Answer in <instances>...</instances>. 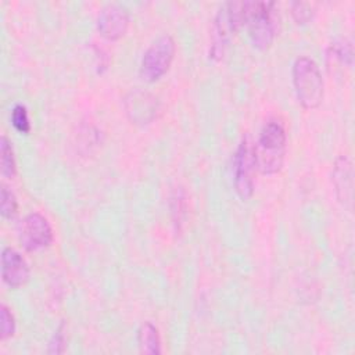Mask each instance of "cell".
Returning <instances> with one entry per match:
<instances>
[{
	"label": "cell",
	"instance_id": "1",
	"mask_svg": "<svg viewBox=\"0 0 355 355\" xmlns=\"http://www.w3.org/2000/svg\"><path fill=\"white\" fill-rule=\"evenodd\" d=\"M287 135L284 125L279 119H269L261 128L257 143L254 144V157L257 171L262 175L277 173L286 157Z\"/></svg>",
	"mask_w": 355,
	"mask_h": 355
},
{
	"label": "cell",
	"instance_id": "2",
	"mask_svg": "<svg viewBox=\"0 0 355 355\" xmlns=\"http://www.w3.org/2000/svg\"><path fill=\"white\" fill-rule=\"evenodd\" d=\"M273 1H243V25L254 47L268 49L276 35V12Z\"/></svg>",
	"mask_w": 355,
	"mask_h": 355
},
{
	"label": "cell",
	"instance_id": "3",
	"mask_svg": "<svg viewBox=\"0 0 355 355\" xmlns=\"http://www.w3.org/2000/svg\"><path fill=\"white\" fill-rule=\"evenodd\" d=\"M291 73L298 103L306 110L318 108L323 101L324 93L323 78L318 64L312 58L301 55L295 58Z\"/></svg>",
	"mask_w": 355,
	"mask_h": 355
},
{
	"label": "cell",
	"instance_id": "4",
	"mask_svg": "<svg viewBox=\"0 0 355 355\" xmlns=\"http://www.w3.org/2000/svg\"><path fill=\"white\" fill-rule=\"evenodd\" d=\"M241 4L243 1L223 3L215 14L208 51L212 61H220L225 57L236 31L243 25Z\"/></svg>",
	"mask_w": 355,
	"mask_h": 355
},
{
	"label": "cell",
	"instance_id": "5",
	"mask_svg": "<svg viewBox=\"0 0 355 355\" xmlns=\"http://www.w3.org/2000/svg\"><path fill=\"white\" fill-rule=\"evenodd\" d=\"M176 53V43L171 35H161L144 51L140 62V76L153 83L161 79L171 68Z\"/></svg>",
	"mask_w": 355,
	"mask_h": 355
},
{
	"label": "cell",
	"instance_id": "6",
	"mask_svg": "<svg viewBox=\"0 0 355 355\" xmlns=\"http://www.w3.org/2000/svg\"><path fill=\"white\" fill-rule=\"evenodd\" d=\"M257 171L254 143L250 135H244L233 158L234 190L241 200H248L254 193V173Z\"/></svg>",
	"mask_w": 355,
	"mask_h": 355
},
{
	"label": "cell",
	"instance_id": "7",
	"mask_svg": "<svg viewBox=\"0 0 355 355\" xmlns=\"http://www.w3.org/2000/svg\"><path fill=\"white\" fill-rule=\"evenodd\" d=\"M53 229L46 216L39 212L28 214L18 226V239L28 251L47 248L53 241Z\"/></svg>",
	"mask_w": 355,
	"mask_h": 355
},
{
	"label": "cell",
	"instance_id": "8",
	"mask_svg": "<svg viewBox=\"0 0 355 355\" xmlns=\"http://www.w3.org/2000/svg\"><path fill=\"white\" fill-rule=\"evenodd\" d=\"M98 33L107 40L121 39L129 26V11L122 4H107L98 14L96 22Z\"/></svg>",
	"mask_w": 355,
	"mask_h": 355
},
{
	"label": "cell",
	"instance_id": "9",
	"mask_svg": "<svg viewBox=\"0 0 355 355\" xmlns=\"http://www.w3.org/2000/svg\"><path fill=\"white\" fill-rule=\"evenodd\" d=\"M29 266L25 258L14 248L4 247L1 251V277L11 287L18 288L29 280Z\"/></svg>",
	"mask_w": 355,
	"mask_h": 355
},
{
	"label": "cell",
	"instance_id": "10",
	"mask_svg": "<svg viewBox=\"0 0 355 355\" xmlns=\"http://www.w3.org/2000/svg\"><path fill=\"white\" fill-rule=\"evenodd\" d=\"M331 180L334 184L337 200L344 207L351 208L354 191V168L351 159L347 155H340L336 158L331 172Z\"/></svg>",
	"mask_w": 355,
	"mask_h": 355
},
{
	"label": "cell",
	"instance_id": "11",
	"mask_svg": "<svg viewBox=\"0 0 355 355\" xmlns=\"http://www.w3.org/2000/svg\"><path fill=\"white\" fill-rule=\"evenodd\" d=\"M125 108L135 123H148L155 115V98L141 90L130 92L125 100Z\"/></svg>",
	"mask_w": 355,
	"mask_h": 355
},
{
	"label": "cell",
	"instance_id": "12",
	"mask_svg": "<svg viewBox=\"0 0 355 355\" xmlns=\"http://www.w3.org/2000/svg\"><path fill=\"white\" fill-rule=\"evenodd\" d=\"M137 344L141 354H161V337L157 326L151 322H143L137 330Z\"/></svg>",
	"mask_w": 355,
	"mask_h": 355
},
{
	"label": "cell",
	"instance_id": "13",
	"mask_svg": "<svg viewBox=\"0 0 355 355\" xmlns=\"http://www.w3.org/2000/svg\"><path fill=\"white\" fill-rule=\"evenodd\" d=\"M0 154H1V175L6 179H12L17 173V162L14 150L6 135L0 139Z\"/></svg>",
	"mask_w": 355,
	"mask_h": 355
},
{
	"label": "cell",
	"instance_id": "14",
	"mask_svg": "<svg viewBox=\"0 0 355 355\" xmlns=\"http://www.w3.org/2000/svg\"><path fill=\"white\" fill-rule=\"evenodd\" d=\"M352 55H354L352 44L345 39H340L331 43L329 47V58L336 60L340 64L352 65Z\"/></svg>",
	"mask_w": 355,
	"mask_h": 355
},
{
	"label": "cell",
	"instance_id": "15",
	"mask_svg": "<svg viewBox=\"0 0 355 355\" xmlns=\"http://www.w3.org/2000/svg\"><path fill=\"white\" fill-rule=\"evenodd\" d=\"M18 202L14 193L7 187L1 186V200H0V212L4 219H12L17 215Z\"/></svg>",
	"mask_w": 355,
	"mask_h": 355
},
{
	"label": "cell",
	"instance_id": "16",
	"mask_svg": "<svg viewBox=\"0 0 355 355\" xmlns=\"http://www.w3.org/2000/svg\"><path fill=\"white\" fill-rule=\"evenodd\" d=\"M11 123L12 126L19 132V133H29L31 130V122H29V115L28 110L24 104H15L14 108L11 110Z\"/></svg>",
	"mask_w": 355,
	"mask_h": 355
},
{
	"label": "cell",
	"instance_id": "17",
	"mask_svg": "<svg viewBox=\"0 0 355 355\" xmlns=\"http://www.w3.org/2000/svg\"><path fill=\"white\" fill-rule=\"evenodd\" d=\"M0 320H1L0 322L1 323V330H0L1 340H7V338L12 337L15 333V318L6 304H1Z\"/></svg>",
	"mask_w": 355,
	"mask_h": 355
},
{
	"label": "cell",
	"instance_id": "18",
	"mask_svg": "<svg viewBox=\"0 0 355 355\" xmlns=\"http://www.w3.org/2000/svg\"><path fill=\"white\" fill-rule=\"evenodd\" d=\"M313 8L309 3L305 1H294L291 3V15L297 24H306L313 17Z\"/></svg>",
	"mask_w": 355,
	"mask_h": 355
},
{
	"label": "cell",
	"instance_id": "19",
	"mask_svg": "<svg viewBox=\"0 0 355 355\" xmlns=\"http://www.w3.org/2000/svg\"><path fill=\"white\" fill-rule=\"evenodd\" d=\"M65 349V324L61 323L49 341V354H61Z\"/></svg>",
	"mask_w": 355,
	"mask_h": 355
}]
</instances>
